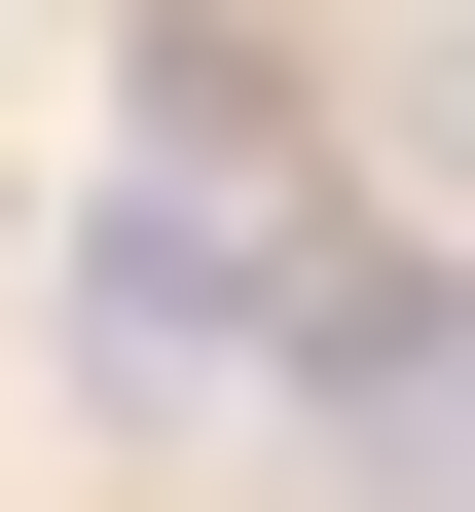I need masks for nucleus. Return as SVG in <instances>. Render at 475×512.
I'll return each mask as SVG.
<instances>
[{
	"label": "nucleus",
	"mask_w": 475,
	"mask_h": 512,
	"mask_svg": "<svg viewBox=\"0 0 475 512\" xmlns=\"http://www.w3.org/2000/svg\"><path fill=\"white\" fill-rule=\"evenodd\" d=\"M329 293H366V256H293L220 147H183V183H110V220H74V403H110V439H183L220 366H329Z\"/></svg>",
	"instance_id": "1"
},
{
	"label": "nucleus",
	"mask_w": 475,
	"mask_h": 512,
	"mask_svg": "<svg viewBox=\"0 0 475 512\" xmlns=\"http://www.w3.org/2000/svg\"><path fill=\"white\" fill-rule=\"evenodd\" d=\"M329 439L402 512H475V293H329Z\"/></svg>",
	"instance_id": "2"
}]
</instances>
